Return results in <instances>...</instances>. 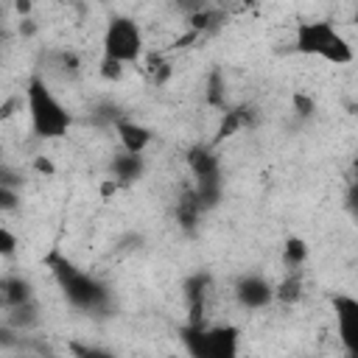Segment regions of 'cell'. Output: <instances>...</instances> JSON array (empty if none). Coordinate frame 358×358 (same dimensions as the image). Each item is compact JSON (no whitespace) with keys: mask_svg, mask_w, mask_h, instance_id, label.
Listing matches in <instances>:
<instances>
[{"mask_svg":"<svg viewBox=\"0 0 358 358\" xmlns=\"http://www.w3.org/2000/svg\"><path fill=\"white\" fill-rule=\"evenodd\" d=\"M294 48L305 56H319L330 64H350L352 62V48L327 20L299 22L296 34H294Z\"/></svg>","mask_w":358,"mask_h":358,"instance_id":"1","label":"cell"},{"mask_svg":"<svg viewBox=\"0 0 358 358\" xmlns=\"http://www.w3.org/2000/svg\"><path fill=\"white\" fill-rule=\"evenodd\" d=\"M25 98H28L31 126H34V131L39 137L56 140V137H64L67 134V129H70V112L59 103V98L48 90V84L42 78H31L28 81Z\"/></svg>","mask_w":358,"mask_h":358,"instance_id":"2","label":"cell"},{"mask_svg":"<svg viewBox=\"0 0 358 358\" xmlns=\"http://www.w3.org/2000/svg\"><path fill=\"white\" fill-rule=\"evenodd\" d=\"M48 266H50V271L56 274V280H59V285H62V291H64V296H67L70 305H76V308H81V310H101V308L109 302L106 285H101L95 277L78 271V268H76L73 263H67L64 257L50 255V257H48Z\"/></svg>","mask_w":358,"mask_h":358,"instance_id":"3","label":"cell"},{"mask_svg":"<svg viewBox=\"0 0 358 358\" xmlns=\"http://www.w3.org/2000/svg\"><path fill=\"white\" fill-rule=\"evenodd\" d=\"M182 341L193 358H235L238 330L235 327H185Z\"/></svg>","mask_w":358,"mask_h":358,"instance_id":"4","label":"cell"},{"mask_svg":"<svg viewBox=\"0 0 358 358\" xmlns=\"http://www.w3.org/2000/svg\"><path fill=\"white\" fill-rule=\"evenodd\" d=\"M103 56L115 59L120 64L137 62L143 56V31L131 17L109 20V25L103 31Z\"/></svg>","mask_w":358,"mask_h":358,"instance_id":"5","label":"cell"},{"mask_svg":"<svg viewBox=\"0 0 358 358\" xmlns=\"http://www.w3.org/2000/svg\"><path fill=\"white\" fill-rule=\"evenodd\" d=\"M333 308H336L341 341H344L350 358H355V352H358V302L352 296H347V294H338L333 299Z\"/></svg>","mask_w":358,"mask_h":358,"instance_id":"6","label":"cell"},{"mask_svg":"<svg viewBox=\"0 0 358 358\" xmlns=\"http://www.w3.org/2000/svg\"><path fill=\"white\" fill-rule=\"evenodd\" d=\"M235 296H238V302L246 305V308H266V305L274 299V288H271L263 277L249 274V277H243V280L238 282Z\"/></svg>","mask_w":358,"mask_h":358,"instance_id":"7","label":"cell"},{"mask_svg":"<svg viewBox=\"0 0 358 358\" xmlns=\"http://www.w3.org/2000/svg\"><path fill=\"white\" fill-rule=\"evenodd\" d=\"M115 131H117V137H120V145H123V151L126 154H143L145 148H148V143H151V129H145V126H140V123H134V120H115Z\"/></svg>","mask_w":358,"mask_h":358,"instance_id":"8","label":"cell"},{"mask_svg":"<svg viewBox=\"0 0 358 358\" xmlns=\"http://www.w3.org/2000/svg\"><path fill=\"white\" fill-rule=\"evenodd\" d=\"M187 165H190L196 182H204V179H221L218 157H215L207 145H193V148L187 151Z\"/></svg>","mask_w":358,"mask_h":358,"instance_id":"9","label":"cell"},{"mask_svg":"<svg viewBox=\"0 0 358 358\" xmlns=\"http://www.w3.org/2000/svg\"><path fill=\"white\" fill-rule=\"evenodd\" d=\"M143 171H145V162H143V157L140 154H117L115 159H112V173H115V182L117 185H131V182H137L140 176H143Z\"/></svg>","mask_w":358,"mask_h":358,"instance_id":"10","label":"cell"},{"mask_svg":"<svg viewBox=\"0 0 358 358\" xmlns=\"http://www.w3.org/2000/svg\"><path fill=\"white\" fill-rule=\"evenodd\" d=\"M31 282L22 280V277H6L0 280V296H3V308H14V305H22V302H31Z\"/></svg>","mask_w":358,"mask_h":358,"instance_id":"11","label":"cell"},{"mask_svg":"<svg viewBox=\"0 0 358 358\" xmlns=\"http://www.w3.org/2000/svg\"><path fill=\"white\" fill-rule=\"evenodd\" d=\"M201 204L196 201V193L193 190H185L176 201V221L185 227V229H193L199 224V215H201Z\"/></svg>","mask_w":358,"mask_h":358,"instance_id":"12","label":"cell"},{"mask_svg":"<svg viewBox=\"0 0 358 358\" xmlns=\"http://www.w3.org/2000/svg\"><path fill=\"white\" fill-rule=\"evenodd\" d=\"M36 322H39V310H36L34 299H31V302H22V305H14V308L6 310V324H8V327L28 330V327H34Z\"/></svg>","mask_w":358,"mask_h":358,"instance_id":"13","label":"cell"},{"mask_svg":"<svg viewBox=\"0 0 358 358\" xmlns=\"http://www.w3.org/2000/svg\"><path fill=\"white\" fill-rule=\"evenodd\" d=\"M274 296H277L280 302H296V299L302 296V280H299V274L285 277V280L274 288Z\"/></svg>","mask_w":358,"mask_h":358,"instance_id":"14","label":"cell"},{"mask_svg":"<svg viewBox=\"0 0 358 358\" xmlns=\"http://www.w3.org/2000/svg\"><path fill=\"white\" fill-rule=\"evenodd\" d=\"M305 257H308V246H305L299 238H291V241L285 243V263L296 268V266H299Z\"/></svg>","mask_w":358,"mask_h":358,"instance_id":"15","label":"cell"},{"mask_svg":"<svg viewBox=\"0 0 358 358\" xmlns=\"http://www.w3.org/2000/svg\"><path fill=\"white\" fill-rule=\"evenodd\" d=\"M101 76L103 78H112V81H117L120 76H123V64L120 62H115V59H101Z\"/></svg>","mask_w":358,"mask_h":358,"instance_id":"16","label":"cell"},{"mask_svg":"<svg viewBox=\"0 0 358 358\" xmlns=\"http://www.w3.org/2000/svg\"><path fill=\"white\" fill-rule=\"evenodd\" d=\"M14 252H17V238L6 227H0V257H8Z\"/></svg>","mask_w":358,"mask_h":358,"instance_id":"17","label":"cell"},{"mask_svg":"<svg viewBox=\"0 0 358 358\" xmlns=\"http://www.w3.org/2000/svg\"><path fill=\"white\" fill-rule=\"evenodd\" d=\"M76 358H115V352L103 350V347H73Z\"/></svg>","mask_w":358,"mask_h":358,"instance_id":"18","label":"cell"},{"mask_svg":"<svg viewBox=\"0 0 358 358\" xmlns=\"http://www.w3.org/2000/svg\"><path fill=\"white\" fill-rule=\"evenodd\" d=\"M17 204H20L17 190H11V187H0V210H14Z\"/></svg>","mask_w":358,"mask_h":358,"instance_id":"19","label":"cell"},{"mask_svg":"<svg viewBox=\"0 0 358 358\" xmlns=\"http://www.w3.org/2000/svg\"><path fill=\"white\" fill-rule=\"evenodd\" d=\"M22 179H20V173H14L11 168H6V165H0V187H17Z\"/></svg>","mask_w":358,"mask_h":358,"instance_id":"20","label":"cell"},{"mask_svg":"<svg viewBox=\"0 0 358 358\" xmlns=\"http://www.w3.org/2000/svg\"><path fill=\"white\" fill-rule=\"evenodd\" d=\"M207 98H210V103H215V106H221V103H224V95H221V78H218V73L210 78V92H207Z\"/></svg>","mask_w":358,"mask_h":358,"instance_id":"21","label":"cell"},{"mask_svg":"<svg viewBox=\"0 0 358 358\" xmlns=\"http://www.w3.org/2000/svg\"><path fill=\"white\" fill-rule=\"evenodd\" d=\"M294 106H296V112H299V115H310V112H313V101H310V98H305V95H299V92L294 95Z\"/></svg>","mask_w":358,"mask_h":358,"instance_id":"22","label":"cell"},{"mask_svg":"<svg viewBox=\"0 0 358 358\" xmlns=\"http://www.w3.org/2000/svg\"><path fill=\"white\" fill-rule=\"evenodd\" d=\"M11 344H17V336H14V330L6 324V327H0V347H11Z\"/></svg>","mask_w":358,"mask_h":358,"instance_id":"23","label":"cell"},{"mask_svg":"<svg viewBox=\"0 0 358 358\" xmlns=\"http://www.w3.org/2000/svg\"><path fill=\"white\" fill-rule=\"evenodd\" d=\"M34 168H36L39 173H53V162H50L48 157H36V162H34Z\"/></svg>","mask_w":358,"mask_h":358,"instance_id":"24","label":"cell"},{"mask_svg":"<svg viewBox=\"0 0 358 358\" xmlns=\"http://www.w3.org/2000/svg\"><path fill=\"white\" fill-rule=\"evenodd\" d=\"M115 190H117V182H115V179H106V182L101 185V196H103V199L115 196Z\"/></svg>","mask_w":358,"mask_h":358,"instance_id":"25","label":"cell"},{"mask_svg":"<svg viewBox=\"0 0 358 358\" xmlns=\"http://www.w3.org/2000/svg\"><path fill=\"white\" fill-rule=\"evenodd\" d=\"M17 11H20V14H28V11H31V3H17Z\"/></svg>","mask_w":358,"mask_h":358,"instance_id":"26","label":"cell"},{"mask_svg":"<svg viewBox=\"0 0 358 358\" xmlns=\"http://www.w3.org/2000/svg\"><path fill=\"white\" fill-rule=\"evenodd\" d=\"M20 358H28V355H20Z\"/></svg>","mask_w":358,"mask_h":358,"instance_id":"27","label":"cell"}]
</instances>
